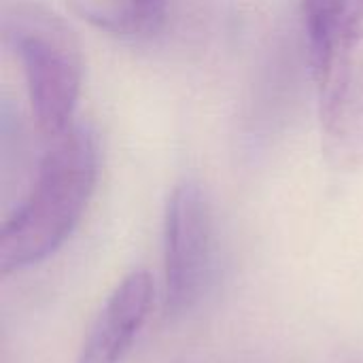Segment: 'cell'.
I'll return each instance as SVG.
<instances>
[{
	"mask_svg": "<svg viewBox=\"0 0 363 363\" xmlns=\"http://www.w3.org/2000/svg\"><path fill=\"white\" fill-rule=\"evenodd\" d=\"M98 140L87 125H70L45 151L26 200L4 221L0 272L40 264L77 228L98 179Z\"/></svg>",
	"mask_w": 363,
	"mask_h": 363,
	"instance_id": "obj_1",
	"label": "cell"
},
{
	"mask_svg": "<svg viewBox=\"0 0 363 363\" xmlns=\"http://www.w3.org/2000/svg\"><path fill=\"white\" fill-rule=\"evenodd\" d=\"M323 151L334 168L363 164V0H302Z\"/></svg>",
	"mask_w": 363,
	"mask_h": 363,
	"instance_id": "obj_2",
	"label": "cell"
},
{
	"mask_svg": "<svg viewBox=\"0 0 363 363\" xmlns=\"http://www.w3.org/2000/svg\"><path fill=\"white\" fill-rule=\"evenodd\" d=\"M4 40L21 62L34 119L49 138L72 125L83 57L68 23L40 2H13L2 17Z\"/></svg>",
	"mask_w": 363,
	"mask_h": 363,
	"instance_id": "obj_3",
	"label": "cell"
},
{
	"mask_svg": "<svg viewBox=\"0 0 363 363\" xmlns=\"http://www.w3.org/2000/svg\"><path fill=\"white\" fill-rule=\"evenodd\" d=\"M213 259V221L208 200L196 181L174 187L164 223L166 306L172 315L191 311L208 281Z\"/></svg>",
	"mask_w": 363,
	"mask_h": 363,
	"instance_id": "obj_4",
	"label": "cell"
},
{
	"mask_svg": "<svg viewBox=\"0 0 363 363\" xmlns=\"http://www.w3.org/2000/svg\"><path fill=\"white\" fill-rule=\"evenodd\" d=\"M153 277L134 270L119 281L96 315L77 363H121L153 306Z\"/></svg>",
	"mask_w": 363,
	"mask_h": 363,
	"instance_id": "obj_5",
	"label": "cell"
},
{
	"mask_svg": "<svg viewBox=\"0 0 363 363\" xmlns=\"http://www.w3.org/2000/svg\"><path fill=\"white\" fill-rule=\"evenodd\" d=\"M70 9L94 28L119 38H149L168 15V0H68Z\"/></svg>",
	"mask_w": 363,
	"mask_h": 363,
	"instance_id": "obj_6",
	"label": "cell"
}]
</instances>
